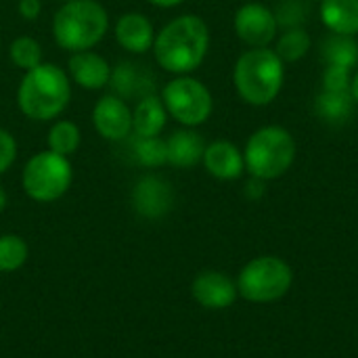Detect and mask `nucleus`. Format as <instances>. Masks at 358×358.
Listing matches in <instances>:
<instances>
[{"label":"nucleus","instance_id":"72a5a7b5","mask_svg":"<svg viewBox=\"0 0 358 358\" xmlns=\"http://www.w3.org/2000/svg\"><path fill=\"white\" fill-rule=\"evenodd\" d=\"M61 2H67V0H61Z\"/></svg>","mask_w":358,"mask_h":358},{"label":"nucleus","instance_id":"412c9836","mask_svg":"<svg viewBox=\"0 0 358 358\" xmlns=\"http://www.w3.org/2000/svg\"><path fill=\"white\" fill-rule=\"evenodd\" d=\"M46 145L50 151L59 153V155H73L80 145H82V132L78 128V124L69 122V120H57L46 136Z\"/></svg>","mask_w":358,"mask_h":358},{"label":"nucleus","instance_id":"f257e3e1","mask_svg":"<svg viewBox=\"0 0 358 358\" xmlns=\"http://www.w3.org/2000/svg\"><path fill=\"white\" fill-rule=\"evenodd\" d=\"M151 50L162 69L174 76H189L210 50L208 23L197 15H180L155 34Z\"/></svg>","mask_w":358,"mask_h":358},{"label":"nucleus","instance_id":"4468645a","mask_svg":"<svg viewBox=\"0 0 358 358\" xmlns=\"http://www.w3.org/2000/svg\"><path fill=\"white\" fill-rule=\"evenodd\" d=\"M155 78L153 73H149L145 69V65L134 63V61H122L115 67H111V78H109V86H111V94H117L124 101L130 99H145L149 94H155Z\"/></svg>","mask_w":358,"mask_h":358},{"label":"nucleus","instance_id":"f03ea898","mask_svg":"<svg viewBox=\"0 0 358 358\" xmlns=\"http://www.w3.org/2000/svg\"><path fill=\"white\" fill-rule=\"evenodd\" d=\"M71 80L67 71L55 63H40L23 73L17 88V105L21 113L34 122L57 120L69 105Z\"/></svg>","mask_w":358,"mask_h":358},{"label":"nucleus","instance_id":"b1692460","mask_svg":"<svg viewBox=\"0 0 358 358\" xmlns=\"http://www.w3.org/2000/svg\"><path fill=\"white\" fill-rule=\"evenodd\" d=\"M310 50V36L306 34L304 27H289L277 42L275 52L279 55V59L283 63H294L300 61L302 57H306V52Z\"/></svg>","mask_w":358,"mask_h":358},{"label":"nucleus","instance_id":"f3484780","mask_svg":"<svg viewBox=\"0 0 358 358\" xmlns=\"http://www.w3.org/2000/svg\"><path fill=\"white\" fill-rule=\"evenodd\" d=\"M206 143L199 132L193 128H182L170 134L166 141V153H168V164L174 168H195L203 159Z\"/></svg>","mask_w":358,"mask_h":358},{"label":"nucleus","instance_id":"aec40b11","mask_svg":"<svg viewBox=\"0 0 358 358\" xmlns=\"http://www.w3.org/2000/svg\"><path fill=\"white\" fill-rule=\"evenodd\" d=\"M352 92H327L317 96V113L327 124H342L352 115Z\"/></svg>","mask_w":358,"mask_h":358},{"label":"nucleus","instance_id":"7c9ffc66","mask_svg":"<svg viewBox=\"0 0 358 358\" xmlns=\"http://www.w3.org/2000/svg\"><path fill=\"white\" fill-rule=\"evenodd\" d=\"M153 6H159V8H174L178 4H182L185 0H149Z\"/></svg>","mask_w":358,"mask_h":358},{"label":"nucleus","instance_id":"ddd939ff","mask_svg":"<svg viewBox=\"0 0 358 358\" xmlns=\"http://www.w3.org/2000/svg\"><path fill=\"white\" fill-rule=\"evenodd\" d=\"M67 76L73 84L84 90H101L109 86L111 65L105 57L94 50H80L71 52L67 61Z\"/></svg>","mask_w":358,"mask_h":358},{"label":"nucleus","instance_id":"393cba45","mask_svg":"<svg viewBox=\"0 0 358 358\" xmlns=\"http://www.w3.org/2000/svg\"><path fill=\"white\" fill-rule=\"evenodd\" d=\"M29 258V248L19 235H0V273L19 271Z\"/></svg>","mask_w":358,"mask_h":358},{"label":"nucleus","instance_id":"9d476101","mask_svg":"<svg viewBox=\"0 0 358 358\" xmlns=\"http://www.w3.org/2000/svg\"><path fill=\"white\" fill-rule=\"evenodd\" d=\"M94 130L111 143H122L132 134V109L117 94L101 96L92 107Z\"/></svg>","mask_w":358,"mask_h":358},{"label":"nucleus","instance_id":"1a4fd4ad","mask_svg":"<svg viewBox=\"0 0 358 358\" xmlns=\"http://www.w3.org/2000/svg\"><path fill=\"white\" fill-rule=\"evenodd\" d=\"M277 17L260 2H248L235 13V34L250 48H264L277 38Z\"/></svg>","mask_w":358,"mask_h":358},{"label":"nucleus","instance_id":"2f4dec72","mask_svg":"<svg viewBox=\"0 0 358 358\" xmlns=\"http://www.w3.org/2000/svg\"><path fill=\"white\" fill-rule=\"evenodd\" d=\"M350 92H352V99L358 103V71L352 76V84H350Z\"/></svg>","mask_w":358,"mask_h":358},{"label":"nucleus","instance_id":"f8f14e48","mask_svg":"<svg viewBox=\"0 0 358 358\" xmlns=\"http://www.w3.org/2000/svg\"><path fill=\"white\" fill-rule=\"evenodd\" d=\"M191 294L195 298V302L208 310H222V308H229L239 292H237V283L220 273V271H203L199 273L195 279H193V285H191Z\"/></svg>","mask_w":358,"mask_h":358},{"label":"nucleus","instance_id":"7ed1b4c3","mask_svg":"<svg viewBox=\"0 0 358 358\" xmlns=\"http://www.w3.org/2000/svg\"><path fill=\"white\" fill-rule=\"evenodd\" d=\"M285 80V63L279 55L264 46V48H250L245 50L233 69V84L241 101L254 107L271 105Z\"/></svg>","mask_w":358,"mask_h":358},{"label":"nucleus","instance_id":"4be33fe9","mask_svg":"<svg viewBox=\"0 0 358 358\" xmlns=\"http://www.w3.org/2000/svg\"><path fill=\"white\" fill-rule=\"evenodd\" d=\"M321 55L327 65H344L352 69L358 63V44L352 40V36L334 34L329 40L323 42Z\"/></svg>","mask_w":358,"mask_h":358},{"label":"nucleus","instance_id":"2eb2a0df","mask_svg":"<svg viewBox=\"0 0 358 358\" xmlns=\"http://www.w3.org/2000/svg\"><path fill=\"white\" fill-rule=\"evenodd\" d=\"M113 36L124 50L132 55H145L147 50L153 48L155 29L147 15L132 10V13H124L117 19V23L113 25Z\"/></svg>","mask_w":358,"mask_h":358},{"label":"nucleus","instance_id":"39448f33","mask_svg":"<svg viewBox=\"0 0 358 358\" xmlns=\"http://www.w3.org/2000/svg\"><path fill=\"white\" fill-rule=\"evenodd\" d=\"M296 159V141L283 126L258 128L245 145V170L258 180H275L283 176Z\"/></svg>","mask_w":358,"mask_h":358},{"label":"nucleus","instance_id":"5701e85b","mask_svg":"<svg viewBox=\"0 0 358 358\" xmlns=\"http://www.w3.org/2000/svg\"><path fill=\"white\" fill-rule=\"evenodd\" d=\"M132 157L143 168H159V166L168 164L166 141L159 138V136H151V138L134 136V141H132Z\"/></svg>","mask_w":358,"mask_h":358},{"label":"nucleus","instance_id":"6ab92c4d","mask_svg":"<svg viewBox=\"0 0 358 358\" xmlns=\"http://www.w3.org/2000/svg\"><path fill=\"white\" fill-rule=\"evenodd\" d=\"M321 21L331 34L357 36L358 0H321Z\"/></svg>","mask_w":358,"mask_h":358},{"label":"nucleus","instance_id":"0eeeda50","mask_svg":"<svg viewBox=\"0 0 358 358\" xmlns=\"http://www.w3.org/2000/svg\"><path fill=\"white\" fill-rule=\"evenodd\" d=\"M294 283L292 266L277 256H260L250 260L239 277L237 292L243 300L254 304H268L281 300Z\"/></svg>","mask_w":358,"mask_h":358},{"label":"nucleus","instance_id":"473e14b6","mask_svg":"<svg viewBox=\"0 0 358 358\" xmlns=\"http://www.w3.org/2000/svg\"><path fill=\"white\" fill-rule=\"evenodd\" d=\"M6 203H8V197H6V191H4V187L0 185V212L6 208Z\"/></svg>","mask_w":358,"mask_h":358},{"label":"nucleus","instance_id":"c756f323","mask_svg":"<svg viewBox=\"0 0 358 358\" xmlns=\"http://www.w3.org/2000/svg\"><path fill=\"white\" fill-rule=\"evenodd\" d=\"M17 8L25 21H36L42 13V2L40 0H19Z\"/></svg>","mask_w":358,"mask_h":358},{"label":"nucleus","instance_id":"9b49d317","mask_svg":"<svg viewBox=\"0 0 358 358\" xmlns=\"http://www.w3.org/2000/svg\"><path fill=\"white\" fill-rule=\"evenodd\" d=\"M132 206L145 218H162L174 206V191L162 176L147 174L132 189Z\"/></svg>","mask_w":358,"mask_h":358},{"label":"nucleus","instance_id":"dca6fc26","mask_svg":"<svg viewBox=\"0 0 358 358\" xmlns=\"http://www.w3.org/2000/svg\"><path fill=\"white\" fill-rule=\"evenodd\" d=\"M201 164L218 180H235L245 170L243 153L231 141H214L206 145Z\"/></svg>","mask_w":358,"mask_h":358},{"label":"nucleus","instance_id":"bb28decb","mask_svg":"<svg viewBox=\"0 0 358 358\" xmlns=\"http://www.w3.org/2000/svg\"><path fill=\"white\" fill-rule=\"evenodd\" d=\"M352 69L344 65H327L323 71V90L327 92H350Z\"/></svg>","mask_w":358,"mask_h":358},{"label":"nucleus","instance_id":"c85d7f7f","mask_svg":"<svg viewBox=\"0 0 358 358\" xmlns=\"http://www.w3.org/2000/svg\"><path fill=\"white\" fill-rule=\"evenodd\" d=\"M302 15H304V10H302V8H300V4H298V2H294V0H285V2L281 4V8L275 13L277 23L287 25V29H289V27H300Z\"/></svg>","mask_w":358,"mask_h":358},{"label":"nucleus","instance_id":"cd10ccee","mask_svg":"<svg viewBox=\"0 0 358 358\" xmlns=\"http://www.w3.org/2000/svg\"><path fill=\"white\" fill-rule=\"evenodd\" d=\"M15 159H17V141L6 128H0V176L13 168Z\"/></svg>","mask_w":358,"mask_h":358},{"label":"nucleus","instance_id":"20e7f679","mask_svg":"<svg viewBox=\"0 0 358 358\" xmlns=\"http://www.w3.org/2000/svg\"><path fill=\"white\" fill-rule=\"evenodd\" d=\"M109 29V15L96 0H67L52 17V38L69 52L92 50Z\"/></svg>","mask_w":358,"mask_h":358},{"label":"nucleus","instance_id":"6e6552de","mask_svg":"<svg viewBox=\"0 0 358 358\" xmlns=\"http://www.w3.org/2000/svg\"><path fill=\"white\" fill-rule=\"evenodd\" d=\"M159 99L168 115L185 128L206 124L214 109V99L208 86L191 76H176L174 80H170L162 88Z\"/></svg>","mask_w":358,"mask_h":358},{"label":"nucleus","instance_id":"a211bd4d","mask_svg":"<svg viewBox=\"0 0 358 358\" xmlns=\"http://www.w3.org/2000/svg\"><path fill=\"white\" fill-rule=\"evenodd\" d=\"M168 111L159 99V94H149L141 99L132 111V132L141 138L159 136L166 128Z\"/></svg>","mask_w":358,"mask_h":358},{"label":"nucleus","instance_id":"423d86ee","mask_svg":"<svg viewBox=\"0 0 358 358\" xmlns=\"http://www.w3.org/2000/svg\"><path fill=\"white\" fill-rule=\"evenodd\" d=\"M73 170L69 157L50 149L40 151L27 159L21 172V185L29 199L38 203H50L61 199L71 187Z\"/></svg>","mask_w":358,"mask_h":358},{"label":"nucleus","instance_id":"a878e982","mask_svg":"<svg viewBox=\"0 0 358 358\" xmlns=\"http://www.w3.org/2000/svg\"><path fill=\"white\" fill-rule=\"evenodd\" d=\"M8 57L15 67L29 71L42 63V46L31 36H19L8 46Z\"/></svg>","mask_w":358,"mask_h":358}]
</instances>
